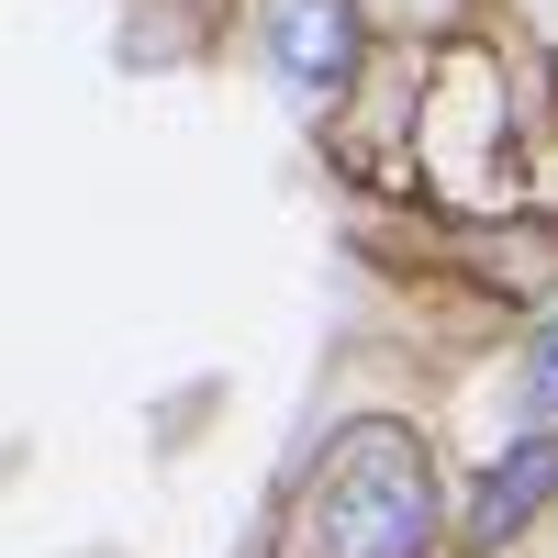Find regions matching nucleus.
I'll use <instances>...</instances> for the list:
<instances>
[{
	"label": "nucleus",
	"mask_w": 558,
	"mask_h": 558,
	"mask_svg": "<svg viewBox=\"0 0 558 558\" xmlns=\"http://www.w3.org/2000/svg\"><path fill=\"white\" fill-rule=\"evenodd\" d=\"M447 547V470L425 425L357 413L324 436V458L291 492V558H436Z\"/></svg>",
	"instance_id": "f257e3e1"
},
{
	"label": "nucleus",
	"mask_w": 558,
	"mask_h": 558,
	"mask_svg": "<svg viewBox=\"0 0 558 558\" xmlns=\"http://www.w3.org/2000/svg\"><path fill=\"white\" fill-rule=\"evenodd\" d=\"M257 57L302 112H336L347 78L368 68V23L357 0H257Z\"/></svg>",
	"instance_id": "f03ea898"
},
{
	"label": "nucleus",
	"mask_w": 558,
	"mask_h": 558,
	"mask_svg": "<svg viewBox=\"0 0 558 558\" xmlns=\"http://www.w3.org/2000/svg\"><path fill=\"white\" fill-rule=\"evenodd\" d=\"M547 502H558V425H525V436H514V447H502L492 470L470 481L458 547H470V558H502V547H514V536L547 514Z\"/></svg>",
	"instance_id": "7ed1b4c3"
},
{
	"label": "nucleus",
	"mask_w": 558,
	"mask_h": 558,
	"mask_svg": "<svg viewBox=\"0 0 558 558\" xmlns=\"http://www.w3.org/2000/svg\"><path fill=\"white\" fill-rule=\"evenodd\" d=\"M502 391H514V436H525V425H558V313L525 324V347H514V368H502Z\"/></svg>",
	"instance_id": "20e7f679"
}]
</instances>
